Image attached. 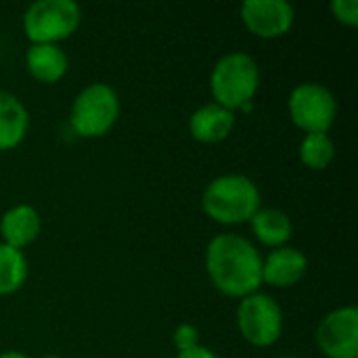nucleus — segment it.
Returning <instances> with one entry per match:
<instances>
[{"label":"nucleus","mask_w":358,"mask_h":358,"mask_svg":"<svg viewBox=\"0 0 358 358\" xmlns=\"http://www.w3.org/2000/svg\"><path fill=\"white\" fill-rule=\"evenodd\" d=\"M262 195L258 185L243 174H222L214 178L203 195L201 208L218 224H243L260 210Z\"/></svg>","instance_id":"nucleus-2"},{"label":"nucleus","mask_w":358,"mask_h":358,"mask_svg":"<svg viewBox=\"0 0 358 358\" xmlns=\"http://www.w3.org/2000/svg\"><path fill=\"white\" fill-rule=\"evenodd\" d=\"M27 279V260L21 250L0 243V296H10Z\"/></svg>","instance_id":"nucleus-16"},{"label":"nucleus","mask_w":358,"mask_h":358,"mask_svg":"<svg viewBox=\"0 0 358 358\" xmlns=\"http://www.w3.org/2000/svg\"><path fill=\"white\" fill-rule=\"evenodd\" d=\"M25 65L34 80L57 84L69 67V59L59 44H31L25 52Z\"/></svg>","instance_id":"nucleus-13"},{"label":"nucleus","mask_w":358,"mask_h":358,"mask_svg":"<svg viewBox=\"0 0 358 358\" xmlns=\"http://www.w3.org/2000/svg\"><path fill=\"white\" fill-rule=\"evenodd\" d=\"M0 358H27L25 355H21V352H17V350H8V352H2Z\"/></svg>","instance_id":"nucleus-21"},{"label":"nucleus","mask_w":358,"mask_h":358,"mask_svg":"<svg viewBox=\"0 0 358 358\" xmlns=\"http://www.w3.org/2000/svg\"><path fill=\"white\" fill-rule=\"evenodd\" d=\"M237 327L248 344L256 348H268L279 342L283 334L281 306L268 294H250L241 298L237 306Z\"/></svg>","instance_id":"nucleus-6"},{"label":"nucleus","mask_w":358,"mask_h":358,"mask_svg":"<svg viewBox=\"0 0 358 358\" xmlns=\"http://www.w3.org/2000/svg\"><path fill=\"white\" fill-rule=\"evenodd\" d=\"M250 224H252L254 237L262 245L273 248V250L283 248L294 235V224H292L289 216L277 208H260L252 216Z\"/></svg>","instance_id":"nucleus-15"},{"label":"nucleus","mask_w":358,"mask_h":358,"mask_svg":"<svg viewBox=\"0 0 358 358\" xmlns=\"http://www.w3.org/2000/svg\"><path fill=\"white\" fill-rule=\"evenodd\" d=\"M336 157V145L325 132L304 134L300 143V162L310 170H325Z\"/></svg>","instance_id":"nucleus-17"},{"label":"nucleus","mask_w":358,"mask_h":358,"mask_svg":"<svg viewBox=\"0 0 358 358\" xmlns=\"http://www.w3.org/2000/svg\"><path fill=\"white\" fill-rule=\"evenodd\" d=\"M42 229V218L40 212L29 206V203H19L6 210L0 218V235L2 243L21 250L34 243L40 235Z\"/></svg>","instance_id":"nucleus-12"},{"label":"nucleus","mask_w":358,"mask_h":358,"mask_svg":"<svg viewBox=\"0 0 358 358\" xmlns=\"http://www.w3.org/2000/svg\"><path fill=\"white\" fill-rule=\"evenodd\" d=\"M308 273V258L298 248H277L262 260V283L271 287H294Z\"/></svg>","instance_id":"nucleus-10"},{"label":"nucleus","mask_w":358,"mask_h":358,"mask_svg":"<svg viewBox=\"0 0 358 358\" xmlns=\"http://www.w3.org/2000/svg\"><path fill=\"white\" fill-rule=\"evenodd\" d=\"M176 358H220L214 350L206 348V346H197L193 350H187V352H178Z\"/></svg>","instance_id":"nucleus-20"},{"label":"nucleus","mask_w":358,"mask_h":358,"mask_svg":"<svg viewBox=\"0 0 358 358\" xmlns=\"http://www.w3.org/2000/svg\"><path fill=\"white\" fill-rule=\"evenodd\" d=\"M241 21L256 38L275 40L292 29L296 10L285 0H245L241 4Z\"/></svg>","instance_id":"nucleus-9"},{"label":"nucleus","mask_w":358,"mask_h":358,"mask_svg":"<svg viewBox=\"0 0 358 358\" xmlns=\"http://www.w3.org/2000/svg\"><path fill=\"white\" fill-rule=\"evenodd\" d=\"M206 271L212 285L229 298H245L262 285V256L235 233L216 235L206 248Z\"/></svg>","instance_id":"nucleus-1"},{"label":"nucleus","mask_w":358,"mask_h":358,"mask_svg":"<svg viewBox=\"0 0 358 358\" xmlns=\"http://www.w3.org/2000/svg\"><path fill=\"white\" fill-rule=\"evenodd\" d=\"M331 13H334L336 21L346 27L358 25V0H334Z\"/></svg>","instance_id":"nucleus-19"},{"label":"nucleus","mask_w":358,"mask_h":358,"mask_svg":"<svg viewBox=\"0 0 358 358\" xmlns=\"http://www.w3.org/2000/svg\"><path fill=\"white\" fill-rule=\"evenodd\" d=\"M82 21V8L73 0H40L27 6L23 31L31 44H59L69 38Z\"/></svg>","instance_id":"nucleus-5"},{"label":"nucleus","mask_w":358,"mask_h":358,"mask_svg":"<svg viewBox=\"0 0 358 358\" xmlns=\"http://www.w3.org/2000/svg\"><path fill=\"white\" fill-rule=\"evenodd\" d=\"M315 338L327 358H358V310L355 306L331 310L319 323Z\"/></svg>","instance_id":"nucleus-8"},{"label":"nucleus","mask_w":358,"mask_h":358,"mask_svg":"<svg viewBox=\"0 0 358 358\" xmlns=\"http://www.w3.org/2000/svg\"><path fill=\"white\" fill-rule=\"evenodd\" d=\"M292 122L304 130L306 134L313 132H329L338 115V103L329 88L317 82L298 84L287 101Z\"/></svg>","instance_id":"nucleus-7"},{"label":"nucleus","mask_w":358,"mask_h":358,"mask_svg":"<svg viewBox=\"0 0 358 358\" xmlns=\"http://www.w3.org/2000/svg\"><path fill=\"white\" fill-rule=\"evenodd\" d=\"M233 128H235V113L216 105L214 101L201 105L189 117L191 136L203 145L222 143L224 138H229Z\"/></svg>","instance_id":"nucleus-11"},{"label":"nucleus","mask_w":358,"mask_h":358,"mask_svg":"<svg viewBox=\"0 0 358 358\" xmlns=\"http://www.w3.org/2000/svg\"><path fill=\"white\" fill-rule=\"evenodd\" d=\"M117 117V92L105 82H94L82 88L80 94L73 99L69 124L73 132L82 138H101L115 126Z\"/></svg>","instance_id":"nucleus-4"},{"label":"nucleus","mask_w":358,"mask_h":358,"mask_svg":"<svg viewBox=\"0 0 358 358\" xmlns=\"http://www.w3.org/2000/svg\"><path fill=\"white\" fill-rule=\"evenodd\" d=\"M42 358H61V357H57V355H46V357H42Z\"/></svg>","instance_id":"nucleus-22"},{"label":"nucleus","mask_w":358,"mask_h":358,"mask_svg":"<svg viewBox=\"0 0 358 358\" xmlns=\"http://www.w3.org/2000/svg\"><path fill=\"white\" fill-rule=\"evenodd\" d=\"M258 88L260 67L252 55L241 50L220 57L210 73V90L214 103L233 113L252 105Z\"/></svg>","instance_id":"nucleus-3"},{"label":"nucleus","mask_w":358,"mask_h":358,"mask_svg":"<svg viewBox=\"0 0 358 358\" xmlns=\"http://www.w3.org/2000/svg\"><path fill=\"white\" fill-rule=\"evenodd\" d=\"M172 344L176 346L178 352H187L199 346V331L191 323H180L174 334H172Z\"/></svg>","instance_id":"nucleus-18"},{"label":"nucleus","mask_w":358,"mask_h":358,"mask_svg":"<svg viewBox=\"0 0 358 358\" xmlns=\"http://www.w3.org/2000/svg\"><path fill=\"white\" fill-rule=\"evenodd\" d=\"M29 128V113L25 105L10 92L0 90V151L19 147Z\"/></svg>","instance_id":"nucleus-14"},{"label":"nucleus","mask_w":358,"mask_h":358,"mask_svg":"<svg viewBox=\"0 0 358 358\" xmlns=\"http://www.w3.org/2000/svg\"><path fill=\"white\" fill-rule=\"evenodd\" d=\"M279 358H298V357H279Z\"/></svg>","instance_id":"nucleus-23"}]
</instances>
